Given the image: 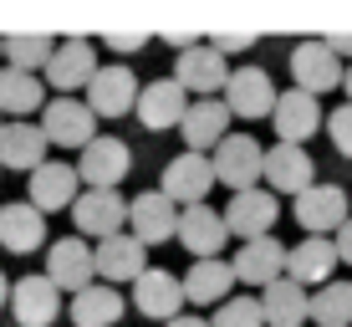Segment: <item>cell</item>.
<instances>
[{
    "label": "cell",
    "instance_id": "obj_1",
    "mask_svg": "<svg viewBox=\"0 0 352 327\" xmlns=\"http://www.w3.org/2000/svg\"><path fill=\"white\" fill-rule=\"evenodd\" d=\"M210 164H214V184H230V195H245V189H261L265 149L250 133H230V138H220V149L210 154Z\"/></svg>",
    "mask_w": 352,
    "mask_h": 327
},
{
    "label": "cell",
    "instance_id": "obj_2",
    "mask_svg": "<svg viewBox=\"0 0 352 327\" xmlns=\"http://www.w3.org/2000/svg\"><path fill=\"white\" fill-rule=\"evenodd\" d=\"M210 189H214V164H210V154H174V159L164 164V174H159V195L164 200H174L179 210H189V204H204L210 200Z\"/></svg>",
    "mask_w": 352,
    "mask_h": 327
},
{
    "label": "cell",
    "instance_id": "obj_3",
    "mask_svg": "<svg viewBox=\"0 0 352 327\" xmlns=\"http://www.w3.org/2000/svg\"><path fill=\"white\" fill-rule=\"evenodd\" d=\"M46 282L56 286V292H72L77 297L82 286H92V276H97V256H92V246L82 235H62V240H52L46 246Z\"/></svg>",
    "mask_w": 352,
    "mask_h": 327
},
{
    "label": "cell",
    "instance_id": "obj_4",
    "mask_svg": "<svg viewBox=\"0 0 352 327\" xmlns=\"http://www.w3.org/2000/svg\"><path fill=\"white\" fill-rule=\"evenodd\" d=\"M72 225H77V235L113 240L128 230V200L118 189H82L77 204H72Z\"/></svg>",
    "mask_w": 352,
    "mask_h": 327
},
{
    "label": "cell",
    "instance_id": "obj_5",
    "mask_svg": "<svg viewBox=\"0 0 352 327\" xmlns=\"http://www.w3.org/2000/svg\"><path fill=\"white\" fill-rule=\"evenodd\" d=\"M276 82H271V72L265 67H235L230 72V82H225V107H230V118H271L276 113Z\"/></svg>",
    "mask_w": 352,
    "mask_h": 327
},
{
    "label": "cell",
    "instance_id": "obj_6",
    "mask_svg": "<svg viewBox=\"0 0 352 327\" xmlns=\"http://www.w3.org/2000/svg\"><path fill=\"white\" fill-rule=\"evenodd\" d=\"M261 179L271 184V195H307L311 184H317V164H311V154L301 149V143H271L265 149V169Z\"/></svg>",
    "mask_w": 352,
    "mask_h": 327
},
{
    "label": "cell",
    "instance_id": "obj_7",
    "mask_svg": "<svg viewBox=\"0 0 352 327\" xmlns=\"http://www.w3.org/2000/svg\"><path fill=\"white\" fill-rule=\"evenodd\" d=\"M291 77H296V87L307 92V98H322V92L342 87V62L327 52L322 36H311V41L291 46Z\"/></svg>",
    "mask_w": 352,
    "mask_h": 327
},
{
    "label": "cell",
    "instance_id": "obj_8",
    "mask_svg": "<svg viewBox=\"0 0 352 327\" xmlns=\"http://www.w3.org/2000/svg\"><path fill=\"white\" fill-rule=\"evenodd\" d=\"M133 169V149L123 138H92L77 159V179L82 189H118Z\"/></svg>",
    "mask_w": 352,
    "mask_h": 327
},
{
    "label": "cell",
    "instance_id": "obj_9",
    "mask_svg": "<svg viewBox=\"0 0 352 327\" xmlns=\"http://www.w3.org/2000/svg\"><path fill=\"white\" fill-rule=\"evenodd\" d=\"M92 118H123L138 107V77H133L128 62H113V67H97V77L87 82V98Z\"/></svg>",
    "mask_w": 352,
    "mask_h": 327
},
{
    "label": "cell",
    "instance_id": "obj_10",
    "mask_svg": "<svg viewBox=\"0 0 352 327\" xmlns=\"http://www.w3.org/2000/svg\"><path fill=\"white\" fill-rule=\"evenodd\" d=\"M276 220H281V200L271 189H245V195H230V204H225V230L240 235V246L271 235Z\"/></svg>",
    "mask_w": 352,
    "mask_h": 327
},
{
    "label": "cell",
    "instance_id": "obj_11",
    "mask_svg": "<svg viewBox=\"0 0 352 327\" xmlns=\"http://www.w3.org/2000/svg\"><path fill=\"white\" fill-rule=\"evenodd\" d=\"M128 235L143 240V246H164V240L179 235V204L164 200L159 189H143V195L128 200Z\"/></svg>",
    "mask_w": 352,
    "mask_h": 327
},
{
    "label": "cell",
    "instance_id": "obj_12",
    "mask_svg": "<svg viewBox=\"0 0 352 327\" xmlns=\"http://www.w3.org/2000/svg\"><path fill=\"white\" fill-rule=\"evenodd\" d=\"M174 82L184 92H194V98H214V92H225V82H230V62L210 41H199V46H189V52L174 56Z\"/></svg>",
    "mask_w": 352,
    "mask_h": 327
},
{
    "label": "cell",
    "instance_id": "obj_13",
    "mask_svg": "<svg viewBox=\"0 0 352 327\" xmlns=\"http://www.w3.org/2000/svg\"><path fill=\"white\" fill-rule=\"evenodd\" d=\"M296 225L307 230V235H327L332 240L337 230H342V220H347V189L342 184H311L307 195H296Z\"/></svg>",
    "mask_w": 352,
    "mask_h": 327
},
{
    "label": "cell",
    "instance_id": "obj_14",
    "mask_svg": "<svg viewBox=\"0 0 352 327\" xmlns=\"http://www.w3.org/2000/svg\"><path fill=\"white\" fill-rule=\"evenodd\" d=\"M92 128H97V118H92V107L82 103V98H52L41 107V133H46V143H62V149H87L92 143Z\"/></svg>",
    "mask_w": 352,
    "mask_h": 327
},
{
    "label": "cell",
    "instance_id": "obj_15",
    "mask_svg": "<svg viewBox=\"0 0 352 327\" xmlns=\"http://www.w3.org/2000/svg\"><path fill=\"white\" fill-rule=\"evenodd\" d=\"M189 92L179 87L174 77H159V82H148V87H138V123L148 128V133H168V128H179L184 123V113H189Z\"/></svg>",
    "mask_w": 352,
    "mask_h": 327
},
{
    "label": "cell",
    "instance_id": "obj_16",
    "mask_svg": "<svg viewBox=\"0 0 352 327\" xmlns=\"http://www.w3.org/2000/svg\"><path fill=\"white\" fill-rule=\"evenodd\" d=\"M230 271H235V282L256 286V292H265L271 282H281L286 276V246L276 235H261V240H245V246L230 256Z\"/></svg>",
    "mask_w": 352,
    "mask_h": 327
},
{
    "label": "cell",
    "instance_id": "obj_17",
    "mask_svg": "<svg viewBox=\"0 0 352 327\" xmlns=\"http://www.w3.org/2000/svg\"><path fill=\"white\" fill-rule=\"evenodd\" d=\"M337 246L327 235H307V240H296V246H286V282H296L301 292L307 286H327L337 276Z\"/></svg>",
    "mask_w": 352,
    "mask_h": 327
},
{
    "label": "cell",
    "instance_id": "obj_18",
    "mask_svg": "<svg viewBox=\"0 0 352 327\" xmlns=\"http://www.w3.org/2000/svg\"><path fill=\"white\" fill-rule=\"evenodd\" d=\"M225 240H230V230H225L220 210H210V204H189V210H179V246H184L194 261L225 256Z\"/></svg>",
    "mask_w": 352,
    "mask_h": 327
},
{
    "label": "cell",
    "instance_id": "obj_19",
    "mask_svg": "<svg viewBox=\"0 0 352 327\" xmlns=\"http://www.w3.org/2000/svg\"><path fill=\"white\" fill-rule=\"evenodd\" d=\"M92 77H97V52H92L87 36H67V41H56L52 62H46V82L67 98V92L87 87Z\"/></svg>",
    "mask_w": 352,
    "mask_h": 327
},
{
    "label": "cell",
    "instance_id": "obj_20",
    "mask_svg": "<svg viewBox=\"0 0 352 327\" xmlns=\"http://www.w3.org/2000/svg\"><path fill=\"white\" fill-rule=\"evenodd\" d=\"M133 307H138L143 317H153V322H174L179 307H184V282H179L174 271H164V266H148V271L133 282Z\"/></svg>",
    "mask_w": 352,
    "mask_h": 327
},
{
    "label": "cell",
    "instance_id": "obj_21",
    "mask_svg": "<svg viewBox=\"0 0 352 327\" xmlns=\"http://www.w3.org/2000/svg\"><path fill=\"white\" fill-rule=\"evenodd\" d=\"M179 133H184L189 154H214L220 138H230V107H225V98H194L189 113H184V123H179Z\"/></svg>",
    "mask_w": 352,
    "mask_h": 327
},
{
    "label": "cell",
    "instance_id": "obj_22",
    "mask_svg": "<svg viewBox=\"0 0 352 327\" xmlns=\"http://www.w3.org/2000/svg\"><path fill=\"white\" fill-rule=\"evenodd\" d=\"M82 195V179H77V164H62V159H46L41 169L31 174V204L41 215H56V210H72Z\"/></svg>",
    "mask_w": 352,
    "mask_h": 327
},
{
    "label": "cell",
    "instance_id": "obj_23",
    "mask_svg": "<svg viewBox=\"0 0 352 327\" xmlns=\"http://www.w3.org/2000/svg\"><path fill=\"white\" fill-rule=\"evenodd\" d=\"M271 123H276V143H301V149H307V138L327 123V118H322V103L317 98H307L301 87H291V92L276 98Z\"/></svg>",
    "mask_w": 352,
    "mask_h": 327
},
{
    "label": "cell",
    "instance_id": "obj_24",
    "mask_svg": "<svg viewBox=\"0 0 352 327\" xmlns=\"http://www.w3.org/2000/svg\"><path fill=\"white\" fill-rule=\"evenodd\" d=\"M92 256H97V276H102L107 286L138 282V276L148 271V246H143V240H133L128 230H123V235H113V240H97Z\"/></svg>",
    "mask_w": 352,
    "mask_h": 327
},
{
    "label": "cell",
    "instance_id": "obj_25",
    "mask_svg": "<svg viewBox=\"0 0 352 327\" xmlns=\"http://www.w3.org/2000/svg\"><path fill=\"white\" fill-rule=\"evenodd\" d=\"M10 312H16L21 327H52L56 312H62V292H56L46 276H21L16 286H10Z\"/></svg>",
    "mask_w": 352,
    "mask_h": 327
},
{
    "label": "cell",
    "instance_id": "obj_26",
    "mask_svg": "<svg viewBox=\"0 0 352 327\" xmlns=\"http://www.w3.org/2000/svg\"><path fill=\"white\" fill-rule=\"evenodd\" d=\"M0 246L10 256H31V251L46 246V215L36 210L31 200H10L0 210Z\"/></svg>",
    "mask_w": 352,
    "mask_h": 327
},
{
    "label": "cell",
    "instance_id": "obj_27",
    "mask_svg": "<svg viewBox=\"0 0 352 327\" xmlns=\"http://www.w3.org/2000/svg\"><path fill=\"white\" fill-rule=\"evenodd\" d=\"M46 133L41 123H6L0 128V169H16V174H36L46 164Z\"/></svg>",
    "mask_w": 352,
    "mask_h": 327
},
{
    "label": "cell",
    "instance_id": "obj_28",
    "mask_svg": "<svg viewBox=\"0 0 352 327\" xmlns=\"http://www.w3.org/2000/svg\"><path fill=\"white\" fill-rule=\"evenodd\" d=\"M184 302H194V307H220V302L235 297V271H230V261H194L184 276Z\"/></svg>",
    "mask_w": 352,
    "mask_h": 327
},
{
    "label": "cell",
    "instance_id": "obj_29",
    "mask_svg": "<svg viewBox=\"0 0 352 327\" xmlns=\"http://www.w3.org/2000/svg\"><path fill=\"white\" fill-rule=\"evenodd\" d=\"M46 107V82L31 77V72H16V67H0V118L6 123H26L31 113Z\"/></svg>",
    "mask_w": 352,
    "mask_h": 327
},
{
    "label": "cell",
    "instance_id": "obj_30",
    "mask_svg": "<svg viewBox=\"0 0 352 327\" xmlns=\"http://www.w3.org/2000/svg\"><path fill=\"white\" fill-rule=\"evenodd\" d=\"M72 322L77 327H118L123 322V312H128V302L118 286H107V282H92V286H82L77 297H72Z\"/></svg>",
    "mask_w": 352,
    "mask_h": 327
},
{
    "label": "cell",
    "instance_id": "obj_31",
    "mask_svg": "<svg viewBox=\"0 0 352 327\" xmlns=\"http://www.w3.org/2000/svg\"><path fill=\"white\" fill-rule=\"evenodd\" d=\"M261 312H265V327H307L311 322V297L301 292L296 282H271L261 292Z\"/></svg>",
    "mask_w": 352,
    "mask_h": 327
},
{
    "label": "cell",
    "instance_id": "obj_32",
    "mask_svg": "<svg viewBox=\"0 0 352 327\" xmlns=\"http://www.w3.org/2000/svg\"><path fill=\"white\" fill-rule=\"evenodd\" d=\"M6 41V62L16 67V72H46V62H52V52H56V36H46V31H10V36H0Z\"/></svg>",
    "mask_w": 352,
    "mask_h": 327
},
{
    "label": "cell",
    "instance_id": "obj_33",
    "mask_svg": "<svg viewBox=\"0 0 352 327\" xmlns=\"http://www.w3.org/2000/svg\"><path fill=\"white\" fill-rule=\"evenodd\" d=\"M311 322L317 327H352V282H327L311 297Z\"/></svg>",
    "mask_w": 352,
    "mask_h": 327
},
{
    "label": "cell",
    "instance_id": "obj_34",
    "mask_svg": "<svg viewBox=\"0 0 352 327\" xmlns=\"http://www.w3.org/2000/svg\"><path fill=\"white\" fill-rule=\"evenodd\" d=\"M210 327H265V312H261V297H230L214 307Z\"/></svg>",
    "mask_w": 352,
    "mask_h": 327
},
{
    "label": "cell",
    "instance_id": "obj_35",
    "mask_svg": "<svg viewBox=\"0 0 352 327\" xmlns=\"http://www.w3.org/2000/svg\"><path fill=\"white\" fill-rule=\"evenodd\" d=\"M327 138H332V149L342 154V159H352V103H342L337 113H327Z\"/></svg>",
    "mask_w": 352,
    "mask_h": 327
},
{
    "label": "cell",
    "instance_id": "obj_36",
    "mask_svg": "<svg viewBox=\"0 0 352 327\" xmlns=\"http://www.w3.org/2000/svg\"><path fill=\"white\" fill-rule=\"evenodd\" d=\"M210 46H214L220 56L245 52V46H256V31H214V36H210Z\"/></svg>",
    "mask_w": 352,
    "mask_h": 327
},
{
    "label": "cell",
    "instance_id": "obj_37",
    "mask_svg": "<svg viewBox=\"0 0 352 327\" xmlns=\"http://www.w3.org/2000/svg\"><path fill=\"white\" fill-rule=\"evenodd\" d=\"M102 41L113 46V52H138V46L148 41V31H143V26L138 31H102Z\"/></svg>",
    "mask_w": 352,
    "mask_h": 327
},
{
    "label": "cell",
    "instance_id": "obj_38",
    "mask_svg": "<svg viewBox=\"0 0 352 327\" xmlns=\"http://www.w3.org/2000/svg\"><path fill=\"white\" fill-rule=\"evenodd\" d=\"M322 41H327V52H332L337 62H342V56L352 62V31H332V36H322Z\"/></svg>",
    "mask_w": 352,
    "mask_h": 327
},
{
    "label": "cell",
    "instance_id": "obj_39",
    "mask_svg": "<svg viewBox=\"0 0 352 327\" xmlns=\"http://www.w3.org/2000/svg\"><path fill=\"white\" fill-rule=\"evenodd\" d=\"M332 246H337V261H347V266H352V215L342 220V230L332 235Z\"/></svg>",
    "mask_w": 352,
    "mask_h": 327
},
{
    "label": "cell",
    "instance_id": "obj_40",
    "mask_svg": "<svg viewBox=\"0 0 352 327\" xmlns=\"http://www.w3.org/2000/svg\"><path fill=\"white\" fill-rule=\"evenodd\" d=\"M164 327H210V317H194V312H179L174 322H164Z\"/></svg>",
    "mask_w": 352,
    "mask_h": 327
},
{
    "label": "cell",
    "instance_id": "obj_41",
    "mask_svg": "<svg viewBox=\"0 0 352 327\" xmlns=\"http://www.w3.org/2000/svg\"><path fill=\"white\" fill-rule=\"evenodd\" d=\"M342 92H347V103H352V62L342 67Z\"/></svg>",
    "mask_w": 352,
    "mask_h": 327
},
{
    "label": "cell",
    "instance_id": "obj_42",
    "mask_svg": "<svg viewBox=\"0 0 352 327\" xmlns=\"http://www.w3.org/2000/svg\"><path fill=\"white\" fill-rule=\"evenodd\" d=\"M10 302V282H6V271H0V307Z\"/></svg>",
    "mask_w": 352,
    "mask_h": 327
},
{
    "label": "cell",
    "instance_id": "obj_43",
    "mask_svg": "<svg viewBox=\"0 0 352 327\" xmlns=\"http://www.w3.org/2000/svg\"><path fill=\"white\" fill-rule=\"evenodd\" d=\"M0 56H6V41H0Z\"/></svg>",
    "mask_w": 352,
    "mask_h": 327
},
{
    "label": "cell",
    "instance_id": "obj_44",
    "mask_svg": "<svg viewBox=\"0 0 352 327\" xmlns=\"http://www.w3.org/2000/svg\"><path fill=\"white\" fill-rule=\"evenodd\" d=\"M0 128H6V118H0Z\"/></svg>",
    "mask_w": 352,
    "mask_h": 327
}]
</instances>
